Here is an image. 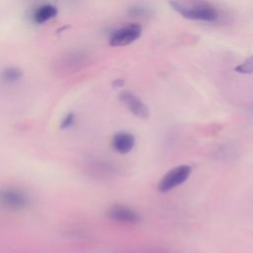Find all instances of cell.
<instances>
[{"instance_id":"8fae6325","label":"cell","mask_w":253,"mask_h":253,"mask_svg":"<svg viewBox=\"0 0 253 253\" xmlns=\"http://www.w3.org/2000/svg\"><path fill=\"white\" fill-rule=\"evenodd\" d=\"M234 70L241 74H251L253 73V55L246 58L242 63L238 64Z\"/></svg>"},{"instance_id":"30bf717a","label":"cell","mask_w":253,"mask_h":253,"mask_svg":"<svg viewBox=\"0 0 253 253\" xmlns=\"http://www.w3.org/2000/svg\"><path fill=\"white\" fill-rule=\"evenodd\" d=\"M23 76V72L20 68L15 66H10L4 68L0 73V78L2 82L6 84H14L18 82Z\"/></svg>"},{"instance_id":"6da1fadb","label":"cell","mask_w":253,"mask_h":253,"mask_svg":"<svg viewBox=\"0 0 253 253\" xmlns=\"http://www.w3.org/2000/svg\"><path fill=\"white\" fill-rule=\"evenodd\" d=\"M169 5L189 20L213 22L218 18L216 9L206 0H169Z\"/></svg>"},{"instance_id":"9c48e42d","label":"cell","mask_w":253,"mask_h":253,"mask_svg":"<svg viewBox=\"0 0 253 253\" xmlns=\"http://www.w3.org/2000/svg\"><path fill=\"white\" fill-rule=\"evenodd\" d=\"M57 8L51 4H43L33 13V20L37 24H44L57 16Z\"/></svg>"},{"instance_id":"52a82bcc","label":"cell","mask_w":253,"mask_h":253,"mask_svg":"<svg viewBox=\"0 0 253 253\" xmlns=\"http://www.w3.org/2000/svg\"><path fill=\"white\" fill-rule=\"evenodd\" d=\"M107 215L110 219L122 223H137L140 221V216L137 212L123 205L112 206L108 210Z\"/></svg>"},{"instance_id":"4fadbf2b","label":"cell","mask_w":253,"mask_h":253,"mask_svg":"<svg viewBox=\"0 0 253 253\" xmlns=\"http://www.w3.org/2000/svg\"><path fill=\"white\" fill-rule=\"evenodd\" d=\"M114 84H115V86H122L123 84H124V81L123 80H121V79H117L115 82H114Z\"/></svg>"},{"instance_id":"7c38bea8","label":"cell","mask_w":253,"mask_h":253,"mask_svg":"<svg viewBox=\"0 0 253 253\" xmlns=\"http://www.w3.org/2000/svg\"><path fill=\"white\" fill-rule=\"evenodd\" d=\"M73 122H74V115L73 114H68L63 118V120L61 122V127L66 128V127L70 126L73 124Z\"/></svg>"},{"instance_id":"7a4b0ae2","label":"cell","mask_w":253,"mask_h":253,"mask_svg":"<svg viewBox=\"0 0 253 253\" xmlns=\"http://www.w3.org/2000/svg\"><path fill=\"white\" fill-rule=\"evenodd\" d=\"M31 205V198L24 190L14 187L0 188V208L10 211L26 210Z\"/></svg>"},{"instance_id":"8992f818","label":"cell","mask_w":253,"mask_h":253,"mask_svg":"<svg viewBox=\"0 0 253 253\" xmlns=\"http://www.w3.org/2000/svg\"><path fill=\"white\" fill-rule=\"evenodd\" d=\"M120 100L128 109V111L132 113L135 117L142 120L148 119L149 110L147 106L133 93L129 91H124L120 95Z\"/></svg>"},{"instance_id":"277c9868","label":"cell","mask_w":253,"mask_h":253,"mask_svg":"<svg viewBox=\"0 0 253 253\" xmlns=\"http://www.w3.org/2000/svg\"><path fill=\"white\" fill-rule=\"evenodd\" d=\"M142 32V28L139 24H127L116 32H114L110 38V44L112 46H124L136 41Z\"/></svg>"},{"instance_id":"ba28073f","label":"cell","mask_w":253,"mask_h":253,"mask_svg":"<svg viewBox=\"0 0 253 253\" xmlns=\"http://www.w3.org/2000/svg\"><path fill=\"white\" fill-rule=\"evenodd\" d=\"M134 136L126 131L117 132L112 138V147L121 154L128 153L134 146Z\"/></svg>"},{"instance_id":"5b68a950","label":"cell","mask_w":253,"mask_h":253,"mask_svg":"<svg viewBox=\"0 0 253 253\" xmlns=\"http://www.w3.org/2000/svg\"><path fill=\"white\" fill-rule=\"evenodd\" d=\"M83 169L88 176L104 180L114 177L117 170L111 162L98 158H91L85 161Z\"/></svg>"},{"instance_id":"3957f363","label":"cell","mask_w":253,"mask_h":253,"mask_svg":"<svg viewBox=\"0 0 253 253\" xmlns=\"http://www.w3.org/2000/svg\"><path fill=\"white\" fill-rule=\"evenodd\" d=\"M191 172V166L186 164L174 167L162 177L158 184V191L161 193H166L183 184L189 178Z\"/></svg>"}]
</instances>
